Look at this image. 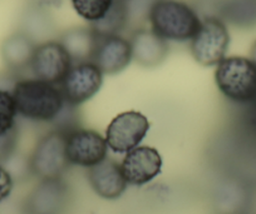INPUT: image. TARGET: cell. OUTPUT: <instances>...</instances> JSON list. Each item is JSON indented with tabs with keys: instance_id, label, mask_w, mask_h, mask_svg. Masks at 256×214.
Instances as JSON below:
<instances>
[{
	"instance_id": "1",
	"label": "cell",
	"mask_w": 256,
	"mask_h": 214,
	"mask_svg": "<svg viewBox=\"0 0 256 214\" xmlns=\"http://www.w3.org/2000/svg\"><path fill=\"white\" fill-rule=\"evenodd\" d=\"M12 94L16 113L32 122L52 124L66 104L59 87L36 78L18 80Z\"/></svg>"
},
{
	"instance_id": "2",
	"label": "cell",
	"mask_w": 256,
	"mask_h": 214,
	"mask_svg": "<svg viewBox=\"0 0 256 214\" xmlns=\"http://www.w3.org/2000/svg\"><path fill=\"white\" fill-rule=\"evenodd\" d=\"M151 30L164 40H191L201 20L188 4L178 0H154L148 13Z\"/></svg>"
},
{
	"instance_id": "3",
	"label": "cell",
	"mask_w": 256,
	"mask_h": 214,
	"mask_svg": "<svg viewBox=\"0 0 256 214\" xmlns=\"http://www.w3.org/2000/svg\"><path fill=\"white\" fill-rule=\"evenodd\" d=\"M215 82L218 90L231 102L246 105L256 100V68L242 56H228L218 65Z\"/></svg>"
},
{
	"instance_id": "4",
	"label": "cell",
	"mask_w": 256,
	"mask_h": 214,
	"mask_svg": "<svg viewBox=\"0 0 256 214\" xmlns=\"http://www.w3.org/2000/svg\"><path fill=\"white\" fill-rule=\"evenodd\" d=\"M66 135L58 130H52L36 142L29 157L32 176L40 181L62 178L70 166L66 152Z\"/></svg>"
},
{
	"instance_id": "5",
	"label": "cell",
	"mask_w": 256,
	"mask_h": 214,
	"mask_svg": "<svg viewBox=\"0 0 256 214\" xmlns=\"http://www.w3.org/2000/svg\"><path fill=\"white\" fill-rule=\"evenodd\" d=\"M230 44V34L220 18L208 16L201 20L198 33L190 43L192 56L205 66L218 65L225 59Z\"/></svg>"
},
{
	"instance_id": "6",
	"label": "cell",
	"mask_w": 256,
	"mask_h": 214,
	"mask_svg": "<svg viewBox=\"0 0 256 214\" xmlns=\"http://www.w3.org/2000/svg\"><path fill=\"white\" fill-rule=\"evenodd\" d=\"M150 129L147 117L136 110H130L113 118L106 132L108 148L116 153H126L137 148Z\"/></svg>"
},
{
	"instance_id": "7",
	"label": "cell",
	"mask_w": 256,
	"mask_h": 214,
	"mask_svg": "<svg viewBox=\"0 0 256 214\" xmlns=\"http://www.w3.org/2000/svg\"><path fill=\"white\" fill-rule=\"evenodd\" d=\"M72 65L70 55L58 40H46L36 45L29 69L36 79L59 85Z\"/></svg>"
},
{
	"instance_id": "8",
	"label": "cell",
	"mask_w": 256,
	"mask_h": 214,
	"mask_svg": "<svg viewBox=\"0 0 256 214\" xmlns=\"http://www.w3.org/2000/svg\"><path fill=\"white\" fill-rule=\"evenodd\" d=\"M106 138L93 129L77 128L66 135V152L70 164L92 168L107 158Z\"/></svg>"
},
{
	"instance_id": "9",
	"label": "cell",
	"mask_w": 256,
	"mask_h": 214,
	"mask_svg": "<svg viewBox=\"0 0 256 214\" xmlns=\"http://www.w3.org/2000/svg\"><path fill=\"white\" fill-rule=\"evenodd\" d=\"M102 83V71L94 64L87 61L73 64L68 74L64 77L58 87L64 100L78 107L94 97L100 92Z\"/></svg>"
},
{
	"instance_id": "10",
	"label": "cell",
	"mask_w": 256,
	"mask_h": 214,
	"mask_svg": "<svg viewBox=\"0 0 256 214\" xmlns=\"http://www.w3.org/2000/svg\"><path fill=\"white\" fill-rule=\"evenodd\" d=\"M70 202V187L62 178L42 179L26 201V214H62Z\"/></svg>"
},
{
	"instance_id": "11",
	"label": "cell",
	"mask_w": 256,
	"mask_h": 214,
	"mask_svg": "<svg viewBox=\"0 0 256 214\" xmlns=\"http://www.w3.org/2000/svg\"><path fill=\"white\" fill-rule=\"evenodd\" d=\"M131 60L132 50L128 39L120 35L96 34L90 63L94 64L102 74H117L127 68Z\"/></svg>"
},
{
	"instance_id": "12",
	"label": "cell",
	"mask_w": 256,
	"mask_h": 214,
	"mask_svg": "<svg viewBox=\"0 0 256 214\" xmlns=\"http://www.w3.org/2000/svg\"><path fill=\"white\" fill-rule=\"evenodd\" d=\"M162 157L156 148L137 147L128 152L120 164L127 184L142 187L154 181L162 171Z\"/></svg>"
},
{
	"instance_id": "13",
	"label": "cell",
	"mask_w": 256,
	"mask_h": 214,
	"mask_svg": "<svg viewBox=\"0 0 256 214\" xmlns=\"http://www.w3.org/2000/svg\"><path fill=\"white\" fill-rule=\"evenodd\" d=\"M87 177L94 193L107 201L120 198L128 186L120 166L113 159L106 158L97 166L88 168Z\"/></svg>"
},
{
	"instance_id": "14",
	"label": "cell",
	"mask_w": 256,
	"mask_h": 214,
	"mask_svg": "<svg viewBox=\"0 0 256 214\" xmlns=\"http://www.w3.org/2000/svg\"><path fill=\"white\" fill-rule=\"evenodd\" d=\"M128 40L131 44L132 59L144 68L158 66L168 55L167 41L148 29H137Z\"/></svg>"
},
{
	"instance_id": "15",
	"label": "cell",
	"mask_w": 256,
	"mask_h": 214,
	"mask_svg": "<svg viewBox=\"0 0 256 214\" xmlns=\"http://www.w3.org/2000/svg\"><path fill=\"white\" fill-rule=\"evenodd\" d=\"M36 43L24 31H16L6 38L0 46V53L6 65L12 71H22L30 66Z\"/></svg>"
},
{
	"instance_id": "16",
	"label": "cell",
	"mask_w": 256,
	"mask_h": 214,
	"mask_svg": "<svg viewBox=\"0 0 256 214\" xmlns=\"http://www.w3.org/2000/svg\"><path fill=\"white\" fill-rule=\"evenodd\" d=\"M58 41L66 49L73 64L87 63L92 58L96 34L90 26L72 28L62 33Z\"/></svg>"
},
{
	"instance_id": "17",
	"label": "cell",
	"mask_w": 256,
	"mask_h": 214,
	"mask_svg": "<svg viewBox=\"0 0 256 214\" xmlns=\"http://www.w3.org/2000/svg\"><path fill=\"white\" fill-rule=\"evenodd\" d=\"M218 13L221 20L238 28L256 26V0H222Z\"/></svg>"
},
{
	"instance_id": "18",
	"label": "cell",
	"mask_w": 256,
	"mask_h": 214,
	"mask_svg": "<svg viewBox=\"0 0 256 214\" xmlns=\"http://www.w3.org/2000/svg\"><path fill=\"white\" fill-rule=\"evenodd\" d=\"M130 25L126 0H113L112 5L100 20L90 23V28L97 35H120Z\"/></svg>"
},
{
	"instance_id": "19",
	"label": "cell",
	"mask_w": 256,
	"mask_h": 214,
	"mask_svg": "<svg viewBox=\"0 0 256 214\" xmlns=\"http://www.w3.org/2000/svg\"><path fill=\"white\" fill-rule=\"evenodd\" d=\"M113 0H72L78 15L90 23L100 20L112 5Z\"/></svg>"
},
{
	"instance_id": "20",
	"label": "cell",
	"mask_w": 256,
	"mask_h": 214,
	"mask_svg": "<svg viewBox=\"0 0 256 214\" xmlns=\"http://www.w3.org/2000/svg\"><path fill=\"white\" fill-rule=\"evenodd\" d=\"M16 107L10 90L0 89V135L16 127Z\"/></svg>"
},
{
	"instance_id": "21",
	"label": "cell",
	"mask_w": 256,
	"mask_h": 214,
	"mask_svg": "<svg viewBox=\"0 0 256 214\" xmlns=\"http://www.w3.org/2000/svg\"><path fill=\"white\" fill-rule=\"evenodd\" d=\"M26 24L29 28L24 30V33L32 36L34 40H36V34H42L46 36L52 31V20L49 19L48 14L39 9H34L32 13H29V20L26 19Z\"/></svg>"
},
{
	"instance_id": "22",
	"label": "cell",
	"mask_w": 256,
	"mask_h": 214,
	"mask_svg": "<svg viewBox=\"0 0 256 214\" xmlns=\"http://www.w3.org/2000/svg\"><path fill=\"white\" fill-rule=\"evenodd\" d=\"M18 140L19 132L16 125L6 134L0 135V164L2 166L16 153Z\"/></svg>"
},
{
	"instance_id": "23",
	"label": "cell",
	"mask_w": 256,
	"mask_h": 214,
	"mask_svg": "<svg viewBox=\"0 0 256 214\" xmlns=\"http://www.w3.org/2000/svg\"><path fill=\"white\" fill-rule=\"evenodd\" d=\"M4 168L10 173L12 178L16 181L18 179H24L26 176L30 173V167H29V158L20 156V154L16 153L10 159L3 164Z\"/></svg>"
},
{
	"instance_id": "24",
	"label": "cell",
	"mask_w": 256,
	"mask_h": 214,
	"mask_svg": "<svg viewBox=\"0 0 256 214\" xmlns=\"http://www.w3.org/2000/svg\"><path fill=\"white\" fill-rule=\"evenodd\" d=\"M14 188V179L12 178L10 173L0 164V203L10 197Z\"/></svg>"
},
{
	"instance_id": "25",
	"label": "cell",
	"mask_w": 256,
	"mask_h": 214,
	"mask_svg": "<svg viewBox=\"0 0 256 214\" xmlns=\"http://www.w3.org/2000/svg\"><path fill=\"white\" fill-rule=\"evenodd\" d=\"M250 60L252 61V64H254V65H255V68H256V41L252 44V46H251Z\"/></svg>"
}]
</instances>
